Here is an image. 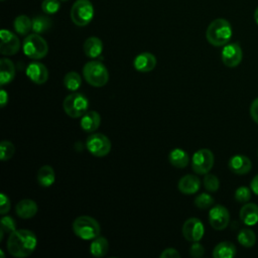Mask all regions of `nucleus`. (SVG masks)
I'll return each mask as SVG.
<instances>
[{"mask_svg":"<svg viewBox=\"0 0 258 258\" xmlns=\"http://www.w3.org/2000/svg\"><path fill=\"white\" fill-rule=\"evenodd\" d=\"M2 1H4V0H2Z\"/></svg>","mask_w":258,"mask_h":258,"instance_id":"49530a36","label":"nucleus"},{"mask_svg":"<svg viewBox=\"0 0 258 258\" xmlns=\"http://www.w3.org/2000/svg\"><path fill=\"white\" fill-rule=\"evenodd\" d=\"M101 124V116L96 111H87L81 117V128L88 133L95 132Z\"/></svg>","mask_w":258,"mask_h":258,"instance_id":"a211bd4d","label":"nucleus"},{"mask_svg":"<svg viewBox=\"0 0 258 258\" xmlns=\"http://www.w3.org/2000/svg\"><path fill=\"white\" fill-rule=\"evenodd\" d=\"M209 43L214 46H224L232 37V26L227 19L217 18L213 20L206 31Z\"/></svg>","mask_w":258,"mask_h":258,"instance_id":"f03ea898","label":"nucleus"},{"mask_svg":"<svg viewBox=\"0 0 258 258\" xmlns=\"http://www.w3.org/2000/svg\"><path fill=\"white\" fill-rule=\"evenodd\" d=\"M85 81L97 88L104 87L109 81V73L105 64L99 60H90L83 68Z\"/></svg>","mask_w":258,"mask_h":258,"instance_id":"7ed1b4c3","label":"nucleus"},{"mask_svg":"<svg viewBox=\"0 0 258 258\" xmlns=\"http://www.w3.org/2000/svg\"><path fill=\"white\" fill-rule=\"evenodd\" d=\"M160 258H180L179 252L174 248H166L159 255Z\"/></svg>","mask_w":258,"mask_h":258,"instance_id":"58836bf2","label":"nucleus"},{"mask_svg":"<svg viewBox=\"0 0 258 258\" xmlns=\"http://www.w3.org/2000/svg\"><path fill=\"white\" fill-rule=\"evenodd\" d=\"M70 15L77 26H86L94 17V6L90 0H77L71 8Z\"/></svg>","mask_w":258,"mask_h":258,"instance_id":"0eeeda50","label":"nucleus"},{"mask_svg":"<svg viewBox=\"0 0 258 258\" xmlns=\"http://www.w3.org/2000/svg\"><path fill=\"white\" fill-rule=\"evenodd\" d=\"M10 200L9 198L4 194L1 192L0 195V214L1 215H5L10 211Z\"/></svg>","mask_w":258,"mask_h":258,"instance_id":"4c0bfd02","label":"nucleus"},{"mask_svg":"<svg viewBox=\"0 0 258 258\" xmlns=\"http://www.w3.org/2000/svg\"><path fill=\"white\" fill-rule=\"evenodd\" d=\"M109 250V243L108 240L104 237L98 236L93 239L92 243L90 244V252L95 257H103L107 254Z\"/></svg>","mask_w":258,"mask_h":258,"instance_id":"a878e982","label":"nucleus"},{"mask_svg":"<svg viewBox=\"0 0 258 258\" xmlns=\"http://www.w3.org/2000/svg\"><path fill=\"white\" fill-rule=\"evenodd\" d=\"M229 169L235 174H246L252 168V162L249 157L237 154L230 158L229 160Z\"/></svg>","mask_w":258,"mask_h":258,"instance_id":"dca6fc26","label":"nucleus"},{"mask_svg":"<svg viewBox=\"0 0 258 258\" xmlns=\"http://www.w3.org/2000/svg\"><path fill=\"white\" fill-rule=\"evenodd\" d=\"M257 154H258V152H257Z\"/></svg>","mask_w":258,"mask_h":258,"instance_id":"de8ad7c7","label":"nucleus"},{"mask_svg":"<svg viewBox=\"0 0 258 258\" xmlns=\"http://www.w3.org/2000/svg\"><path fill=\"white\" fill-rule=\"evenodd\" d=\"M205 253V248L204 246L198 242H192L190 248H189V254L194 258H200L204 255Z\"/></svg>","mask_w":258,"mask_h":258,"instance_id":"e433bc0d","label":"nucleus"},{"mask_svg":"<svg viewBox=\"0 0 258 258\" xmlns=\"http://www.w3.org/2000/svg\"><path fill=\"white\" fill-rule=\"evenodd\" d=\"M22 50L27 57L40 59L46 56L48 52V44L40 34L34 32L25 36L22 43Z\"/></svg>","mask_w":258,"mask_h":258,"instance_id":"39448f33","label":"nucleus"},{"mask_svg":"<svg viewBox=\"0 0 258 258\" xmlns=\"http://www.w3.org/2000/svg\"><path fill=\"white\" fill-rule=\"evenodd\" d=\"M37 246L35 234L26 229L15 230L9 234L6 247L8 252L16 258H24L31 255Z\"/></svg>","mask_w":258,"mask_h":258,"instance_id":"f257e3e1","label":"nucleus"},{"mask_svg":"<svg viewBox=\"0 0 258 258\" xmlns=\"http://www.w3.org/2000/svg\"><path fill=\"white\" fill-rule=\"evenodd\" d=\"M240 219L247 226H254L258 223V206L253 203H246L240 210Z\"/></svg>","mask_w":258,"mask_h":258,"instance_id":"aec40b11","label":"nucleus"},{"mask_svg":"<svg viewBox=\"0 0 258 258\" xmlns=\"http://www.w3.org/2000/svg\"><path fill=\"white\" fill-rule=\"evenodd\" d=\"M15 77V66L12 60L7 57L0 59V84L7 85L13 81Z\"/></svg>","mask_w":258,"mask_h":258,"instance_id":"4be33fe9","label":"nucleus"},{"mask_svg":"<svg viewBox=\"0 0 258 258\" xmlns=\"http://www.w3.org/2000/svg\"><path fill=\"white\" fill-rule=\"evenodd\" d=\"M0 52L3 55H13L20 49V40L13 32L2 29L0 31Z\"/></svg>","mask_w":258,"mask_h":258,"instance_id":"ddd939ff","label":"nucleus"},{"mask_svg":"<svg viewBox=\"0 0 258 258\" xmlns=\"http://www.w3.org/2000/svg\"><path fill=\"white\" fill-rule=\"evenodd\" d=\"M237 240H238L239 244H241L243 247L250 248V247L254 246L256 243V235H255L254 231H252L251 229L244 228L238 233Z\"/></svg>","mask_w":258,"mask_h":258,"instance_id":"c756f323","label":"nucleus"},{"mask_svg":"<svg viewBox=\"0 0 258 258\" xmlns=\"http://www.w3.org/2000/svg\"><path fill=\"white\" fill-rule=\"evenodd\" d=\"M195 206L201 210H206L209 209L210 207H212L215 203L214 198L207 192H202L200 195H198L195 199Z\"/></svg>","mask_w":258,"mask_h":258,"instance_id":"7c9ffc66","label":"nucleus"},{"mask_svg":"<svg viewBox=\"0 0 258 258\" xmlns=\"http://www.w3.org/2000/svg\"><path fill=\"white\" fill-rule=\"evenodd\" d=\"M250 188L251 190L258 196V174L255 175L253 177V179L251 180V183H250Z\"/></svg>","mask_w":258,"mask_h":258,"instance_id":"79ce46f5","label":"nucleus"},{"mask_svg":"<svg viewBox=\"0 0 258 258\" xmlns=\"http://www.w3.org/2000/svg\"><path fill=\"white\" fill-rule=\"evenodd\" d=\"M168 161L177 168H183L188 164L189 157L186 151L181 148H174L168 154Z\"/></svg>","mask_w":258,"mask_h":258,"instance_id":"393cba45","label":"nucleus"},{"mask_svg":"<svg viewBox=\"0 0 258 258\" xmlns=\"http://www.w3.org/2000/svg\"><path fill=\"white\" fill-rule=\"evenodd\" d=\"M156 57L150 52H141L133 60L134 69L139 73H149L156 67Z\"/></svg>","mask_w":258,"mask_h":258,"instance_id":"2eb2a0df","label":"nucleus"},{"mask_svg":"<svg viewBox=\"0 0 258 258\" xmlns=\"http://www.w3.org/2000/svg\"><path fill=\"white\" fill-rule=\"evenodd\" d=\"M13 28L19 35H28L32 29V20L26 15H18L13 21Z\"/></svg>","mask_w":258,"mask_h":258,"instance_id":"bb28decb","label":"nucleus"},{"mask_svg":"<svg viewBox=\"0 0 258 258\" xmlns=\"http://www.w3.org/2000/svg\"><path fill=\"white\" fill-rule=\"evenodd\" d=\"M63 86L71 92H76L82 86V78L79 73L73 71L66 74L63 77Z\"/></svg>","mask_w":258,"mask_h":258,"instance_id":"cd10ccee","label":"nucleus"},{"mask_svg":"<svg viewBox=\"0 0 258 258\" xmlns=\"http://www.w3.org/2000/svg\"><path fill=\"white\" fill-rule=\"evenodd\" d=\"M75 235L83 240H93L101 233L100 224L90 216L76 218L72 225Z\"/></svg>","mask_w":258,"mask_h":258,"instance_id":"20e7f679","label":"nucleus"},{"mask_svg":"<svg viewBox=\"0 0 258 258\" xmlns=\"http://www.w3.org/2000/svg\"><path fill=\"white\" fill-rule=\"evenodd\" d=\"M52 26V21L49 17L38 15L32 19V30L35 33L41 34L48 31Z\"/></svg>","mask_w":258,"mask_h":258,"instance_id":"c85d7f7f","label":"nucleus"},{"mask_svg":"<svg viewBox=\"0 0 258 258\" xmlns=\"http://www.w3.org/2000/svg\"><path fill=\"white\" fill-rule=\"evenodd\" d=\"M242 48L237 42L225 44L221 53L222 61L228 68H235L239 66L242 60Z\"/></svg>","mask_w":258,"mask_h":258,"instance_id":"f8f14e48","label":"nucleus"},{"mask_svg":"<svg viewBox=\"0 0 258 258\" xmlns=\"http://www.w3.org/2000/svg\"><path fill=\"white\" fill-rule=\"evenodd\" d=\"M203 183H204L205 188L208 191H211V192L217 191L220 187L219 178L215 174H211V173H206L205 174V177L203 179Z\"/></svg>","mask_w":258,"mask_h":258,"instance_id":"473e14b6","label":"nucleus"},{"mask_svg":"<svg viewBox=\"0 0 258 258\" xmlns=\"http://www.w3.org/2000/svg\"><path fill=\"white\" fill-rule=\"evenodd\" d=\"M7 103H8V93L4 89H2L1 92H0V104H1L0 106H1V108H4L7 105Z\"/></svg>","mask_w":258,"mask_h":258,"instance_id":"a19ab883","label":"nucleus"},{"mask_svg":"<svg viewBox=\"0 0 258 258\" xmlns=\"http://www.w3.org/2000/svg\"><path fill=\"white\" fill-rule=\"evenodd\" d=\"M254 19H255V22H256L257 25H258V7L256 8V10H255V12H254Z\"/></svg>","mask_w":258,"mask_h":258,"instance_id":"37998d69","label":"nucleus"},{"mask_svg":"<svg viewBox=\"0 0 258 258\" xmlns=\"http://www.w3.org/2000/svg\"><path fill=\"white\" fill-rule=\"evenodd\" d=\"M0 254H1V257H2V258H4V253H3V251H2V250H0Z\"/></svg>","mask_w":258,"mask_h":258,"instance_id":"c03bdc74","label":"nucleus"},{"mask_svg":"<svg viewBox=\"0 0 258 258\" xmlns=\"http://www.w3.org/2000/svg\"><path fill=\"white\" fill-rule=\"evenodd\" d=\"M209 222L215 230H224L230 223V213L224 206L216 205L209 212Z\"/></svg>","mask_w":258,"mask_h":258,"instance_id":"9b49d317","label":"nucleus"},{"mask_svg":"<svg viewBox=\"0 0 258 258\" xmlns=\"http://www.w3.org/2000/svg\"><path fill=\"white\" fill-rule=\"evenodd\" d=\"M251 189L247 186H239L235 190V200L238 203L241 204H246L250 201L251 199Z\"/></svg>","mask_w":258,"mask_h":258,"instance_id":"72a5a7b5","label":"nucleus"},{"mask_svg":"<svg viewBox=\"0 0 258 258\" xmlns=\"http://www.w3.org/2000/svg\"><path fill=\"white\" fill-rule=\"evenodd\" d=\"M15 152V146L8 140H3L0 143V159L2 161L9 160Z\"/></svg>","mask_w":258,"mask_h":258,"instance_id":"2f4dec72","label":"nucleus"},{"mask_svg":"<svg viewBox=\"0 0 258 258\" xmlns=\"http://www.w3.org/2000/svg\"><path fill=\"white\" fill-rule=\"evenodd\" d=\"M25 72H26V76L28 77V79L36 85H42V84L46 83V81L48 80V77H49L47 68L43 63L38 62V61L30 62L27 66Z\"/></svg>","mask_w":258,"mask_h":258,"instance_id":"4468645a","label":"nucleus"},{"mask_svg":"<svg viewBox=\"0 0 258 258\" xmlns=\"http://www.w3.org/2000/svg\"><path fill=\"white\" fill-rule=\"evenodd\" d=\"M84 52L90 58H97L103 51V42L97 36L88 37L84 42Z\"/></svg>","mask_w":258,"mask_h":258,"instance_id":"412c9836","label":"nucleus"},{"mask_svg":"<svg viewBox=\"0 0 258 258\" xmlns=\"http://www.w3.org/2000/svg\"><path fill=\"white\" fill-rule=\"evenodd\" d=\"M62 108L68 116L81 118L89 109V100L82 93L72 92L64 98Z\"/></svg>","mask_w":258,"mask_h":258,"instance_id":"423d86ee","label":"nucleus"},{"mask_svg":"<svg viewBox=\"0 0 258 258\" xmlns=\"http://www.w3.org/2000/svg\"><path fill=\"white\" fill-rule=\"evenodd\" d=\"M86 147L88 151L97 157H103L111 151L110 139L102 133H93L86 140Z\"/></svg>","mask_w":258,"mask_h":258,"instance_id":"6e6552de","label":"nucleus"},{"mask_svg":"<svg viewBox=\"0 0 258 258\" xmlns=\"http://www.w3.org/2000/svg\"><path fill=\"white\" fill-rule=\"evenodd\" d=\"M237 253L236 246L229 241H223L216 245L213 250L214 258H233Z\"/></svg>","mask_w":258,"mask_h":258,"instance_id":"5701e85b","label":"nucleus"},{"mask_svg":"<svg viewBox=\"0 0 258 258\" xmlns=\"http://www.w3.org/2000/svg\"><path fill=\"white\" fill-rule=\"evenodd\" d=\"M55 181V173L50 165H43L37 171V182L42 187H49Z\"/></svg>","mask_w":258,"mask_h":258,"instance_id":"b1692460","label":"nucleus"},{"mask_svg":"<svg viewBox=\"0 0 258 258\" xmlns=\"http://www.w3.org/2000/svg\"><path fill=\"white\" fill-rule=\"evenodd\" d=\"M201 187V179L194 174H186L180 177L177 183L178 190L183 195H194L199 191Z\"/></svg>","mask_w":258,"mask_h":258,"instance_id":"f3484780","label":"nucleus"},{"mask_svg":"<svg viewBox=\"0 0 258 258\" xmlns=\"http://www.w3.org/2000/svg\"><path fill=\"white\" fill-rule=\"evenodd\" d=\"M250 115L252 120L258 124V98H256L250 106Z\"/></svg>","mask_w":258,"mask_h":258,"instance_id":"ea45409f","label":"nucleus"},{"mask_svg":"<svg viewBox=\"0 0 258 258\" xmlns=\"http://www.w3.org/2000/svg\"><path fill=\"white\" fill-rule=\"evenodd\" d=\"M62 1H69V0H62Z\"/></svg>","mask_w":258,"mask_h":258,"instance_id":"a18cd8bd","label":"nucleus"},{"mask_svg":"<svg viewBox=\"0 0 258 258\" xmlns=\"http://www.w3.org/2000/svg\"><path fill=\"white\" fill-rule=\"evenodd\" d=\"M182 236L188 242L200 241L205 233L203 222L198 218H189L182 225Z\"/></svg>","mask_w":258,"mask_h":258,"instance_id":"9d476101","label":"nucleus"},{"mask_svg":"<svg viewBox=\"0 0 258 258\" xmlns=\"http://www.w3.org/2000/svg\"><path fill=\"white\" fill-rule=\"evenodd\" d=\"M215 157L210 149L202 148L196 151L191 157V168L198 174L209 173L214 165Z\"/></svg>","mask_w":258,"mask_h":258,"instance_id":"1a4fd4ad","label":"nucleus"},{"mask_svg":"<svg viewBox=\"0 0 258 258\" xmlns=\"http://www.w3.org/2000/svg\"><path fill=\"white\" fill-rule=\"evenodd\" d=\"M60 8L58 0H43L41 3V9L46 14H54Z\"/></svg>","mask_w":258,"mask_h":258,"instance_id":"f704fd0d","label":"nucleus"},{"mask_svg":"<svg viewBox=\"0 0 258 258\" xmlns=\"http://www.w3.org/2000/svg\"><path fill=\"white\" fill-rule=\"evenodd\" d=\"M15 213L21 219H31L37 213V205L34 201L29 199L21 200L15 206Z\"/></svg>","mask_w":258,"mask_h":258,"instance_id":"6ab92c4d","label":"nucleus"},{"mask_svg":"<svg viewBox=\"0 0 258 258\" xmlns=\"http://www.w3.org/2000/svg\"><path fill=\"white\" fill-rule=\"evenodd\" d=\"M1 230L5 234H10L16 230V222L10 216H3L1 219Z\"/></svg>","mask_w":258,"mask_h":258,"instance_id":"c9c22d12","label":"nucleus"}]
</instances>
